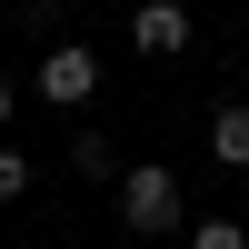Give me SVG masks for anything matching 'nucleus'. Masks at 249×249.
I'll return each mask as SVG.
<instances>
[{"instance_id": "nucleus-1", "label": "nucleus", "mask_w": 249, "mask_h": 249, "mask_svg": "<svg viewBox=\"0 0 249 249\" xmlns=\"http://www.w3.org/2000/svg\"><path fill=\"white\" fill-rule=\"evenodd\" d=\"M120 219H130V230H179V179L170 170H160V160H150V170H130V179H120Z\"/></svg>"}, {"instance_id": "nucleus-2", "label": "nucleus", "mask_w": 249, "mask_h": 249, "mask_svg": "<svg viewBox=\"0 0 249 249\" xmlns=\"http://www.w3.org/2000/svg\"><path fill=\"white\" fill-rule=\"evenodd\" d=\"M90 90H100V60L80 50V40H60V50L40 60V100H60V110H80Z\"/></svg>"}, {"instance_id": "nucleus-3", "label": "nucleus", "mask_w": 249, "mask_h": 249, "mask_svg": "<svg viewBox=\"0 0 249 249\" xmlns=\"http://www.w3.org/2000/svg\"><path fill=\"white\" fill-rule=\"evenodd\" d=\"M130 40L150 60H170V50H190V10H179V0H150V10H130Z\"/></svg>"}, {"instance_id": "nucleus-4", "label": "nucleus", "mask_w": 249, "mask_h": 249, "mask_svg": "<svg viewBox=\"0 0 249 249\" xmlns=\"http://www.w3.org/2000/svg\"><path fill=\"white\" fill-rule=\"evenodd\" d=\"M210 150H219V170H249V110H219L210 120Z\"/></svg>"}, {"instance_id": "nucleus-5", "label": "nucleus", "mask_w": 249, "mask_h": 249, "mask_svg": "<svg viewBox=\"0 0 249 249\" xmlns=\"http://www.w3.org/2000/svg\"><path fill=\"white\" fill-rule=\"evenodd\" d=\"M70 170H90V179H110L120 160H110V140H100V130H80V140H70Z\"/></svg>"}, {"instance_id": "nucleus-6", "label": "nucleus", "mask_w": 249, "mask_h": 249, "mask_svg": "<svg viewBox=\"0 0 249 249\" xmlns=\"http://www.w3.org/2000/svg\"><path fill=\"white\" fill-rule=\"evenodd\" d=\"M190 249H249V230H239V219H199Z\"/></svg>"}, {"instance_id": "nucleus-7", "label": "nucleus", "mask_w": 249, "mask_h": 249, "mask_svg": "<svg viewBox=\"0 0 249 249\" xmlns=\"http://www.w3.org/2000/svg\"><path fill=\"white\" fill-rule=\"evenodd\" d=\"M20 190H30V160H20V150H0V199H20Z\"/></svg>"}, {"instance_id": "nucleus-8", "label": "nucleus", "mask_w": 249, "mask_h": 249, "mask_svg": "<svg viewBox=\"0 0 249 249\" xmlns=\"http://www.w3.org/2000/svg\"><path fill=\"white\" fill-rule=\"evenodd\" d=\"M0 120H10V80H0Z\"/></svg>"}]
</instances>
